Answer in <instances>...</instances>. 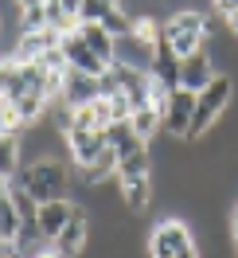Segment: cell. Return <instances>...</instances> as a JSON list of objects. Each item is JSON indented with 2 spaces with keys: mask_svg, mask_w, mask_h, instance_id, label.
<instances>
[{
  "mask_svg": "<svg viewBox=\"0 0 238 258\" xmlns=\"http://www.w3.org/2000/svg\"><path fill=\"white\" fill-rule=\"evenodd\" d=\"M110 8H113V4H106V0H82V4H78V24H98Z\"/></svg>",
  "mask_w": 238,
  "mask_h": 258,
  "instance_id": "cell-22",
  "label": "cell"
},
{
  "mask_svg": "<svg viewBox=\"0 0 238 258\" xmlns=\"http://www.w3.org/2000/svg\"><path fill=\"white\" fill-rule=\"evenodd\" d=\"M133 20H137V16H133V12H125V8L117 4V8H110V12L98 20V24H102L113 39H125V35H133Z\"/></svg>",
  "mask_w": 238,
  "mask_h": 258,
  "instance_id": "cell-20",
  "label": "cell"
},
{
  "mask_svg": "<svg viewBox=\"0 0 238 258\" xmlns=\"http://www.w3.org/2000/svg\"><path fill=\"white\" fill-rule=\"evenodd\" d=\"M121 208H125L129 215H141V211L152 208V176L125 180V184H121Z\"/></svg>",
  "mask_w": 238,
  "mask_h": 258,
  "instance_id": "cell-15",
  "label": "cell"
},
{
  "mask_svg": "<svg viewBox=\"0 0 238 258\" xmlns=\"http://www.w3.org/2000/svg\"><path fill=\"white\" fill-rule=\"evenodd\" d=\"M230 98H234V79H230V75H215V79L195 94V113H191L188 141H199L207 129L219 121L222 113H226V106H230Z\"/></svg>",
  "mask_w": 238,
  "mask_h": 258,
  "instance_id": "cell-3",
  "label": "cell"
},
{
  "mask_svg": "<svg viewBox=\"0 0 238 258\" xmlns=\"http://www.w3.org/2000/svg\"><path fill=\"white\" fill-rule=\"evenodd\" d=\"M8 184H12V188H24L35 204L70 200V168H66L63 157H43V161H35V164H24Z\"/></svg>",
  "mask_w": 238,
  "mask_h": 258,
  "instance_id": "cell-1",
  "label": "cell"
},
{
  "mask_svg": "<svg viewBox=\"0 0 238 258\" xmlns=\"http://www.w3.org/2000/svg\"><path fill=\"white\" fill-rule=\"evenodd\" d=\"M230 231H234V235H238V208L230 211Z\"/></svg>",
  "mask_w": 238,
  "mask_h": 258,
  "instance_id": "cell-29",
  "label": "cell"
},
{
  "mask_svg": "<svg viewBox=\"0 0 238 258\" xmlns=\"http://www.w3.org/2000/svg\"><path fill=\"white\" fill-rule=\"evenodd\" d=\"M211 8H215L219 16H230V12L238 8V0H211Z\"/></svg>",
  "mask_w": 238,
  "mask_h": 258,
  "instance_id": "cell-25",
  "label": "cell"
},
{
  "mask_svg": "<svg viewBox=\"0 0 238 258\" xmlns=\"http://www.w3.org/2000/svg\"><path fill=\"white\" fill-rule=\"evenodd\" d=\"M12 67H16V63H0V102H4V94H8V82H12Z\"/></svg>",
  "mask_w": 238,
  "mask_h": 258,
  "instance_id": "cell-24",
  "label": "cell"
},
{
  "mask_svg": "<svg viewBox=\"0 0 238 258\" xmlns=\"http://www.w3.org/2000/svg\"><path fill=\"white\" fill-rule=\"evenodd\" d=\"M35 258H59V254H55V246H51V242H47V246H43V250H39V254H35Z\"/></svg>",
  "mask_w": 238,
  "mask_h": 258,
  "instance_id": "cell-27",
  "label": "cell"
},
{
  "mask_svg": "<svg viewBox=\"0 0 238 258\" xmlns=\"http://www.w3.org/2000/svg\"><path fill=\"white\" fill-rule=\"evenodd\" d=\"M39 28H47L43 4H39V8H20V32H39Z\"/></svg>",
  "mask_w": 238,
  "mask_h": 258,
  "instance_id": "cell-23",
  "label": "cell"
},
{
  "mask_svg": "<svg viewBox=\"0 0 238 258\" xmlns=\"http://www.w3.org/2000/svg\"><path fill=\"white\" fill-rule=\"evenodd\" d=\"M148 258H203V250L191 239V227L176 215H164L148 231Z\"/></svg>",
  "mask_w": 238,
  "mask_h": 258,
  "instance_id": "cell-4",
  "label": "cell"
},
{
  "mask_svg": "<svg viewBox=\"0 0 238 258\" xmlns=\"http://www.w3.org/2000/svg\"><path fill=\"white\" fill-rule=\"evenodd\" d=\"M215 75H219V71H215V63H211V51L207 47L191 51L188 59H180V86H184V90H195V94H199Z\"/></svg>",
  "mask_w": 238,
  "mask_h": 258,
  "instance_id": "cell-12",
  "label": "cell"
},
{
  "mask_svg": "<svg viewBox=\"0 0 238 258\" xmlns=\"http://www.w3.org/2000/svg\"><path fill=\"white\" fill-rule=\"evenodd\" d=\"M148 75H152L156 82H164L168 90H176V86H180V55H176V51L168 47V39H164V35L156 39V51H152Z\"/></svg>",
  "mask_w": 238,
  "mask_h": 258,
  "instance_id": "cell-13",
  "label": "cell"
},
{
  "mask_svg": "<svg viewBox=\"0 0 238 258\" xmlns=\"http://www.w3.org/2000/svg\"><path fill=\"white\" fill-rule=\"evenodd\" d=\"M63 141H66V153H70V164L86 168L90 161H98L106 153V129H66Z\"/></svg>",
  "mask_w": 238,
  "mask_h": 258,
  "instance_id": "cell-7",
  "label": "cell"
},
{
  "mask_svg": "<svg viewBox=\"0 0 238 258\" xmlns=\"http://www.w3.org/2000/svg\"><path fill=\"white\" fill-rule=\"evenodd\" d=\"M106 4H113V8H117V4H121V0H106Z\"/></svg>",
  "mask_w": 238,
  "mask_h": 258,
  "instance_id": "cell-31",
  "label": "cell"
},
{
  "mask_svg": "<svg viewBox=\"0 0 238 258\" xmlns=\"http://www.w3.org/2000/svg\"><path fill=\"white\" fill-rule=\"evenodd\" d=\"M222 24H226V32H230V35L238 39V8L230 12V16H222Z\"/></svg>",
  "mask_w": 238,
  "mask_h": 258,
  "instance_id": "cell-26",
  "label": "cell"
},
{
  "mask_svg": "<svg viewBox=\"0 0 238 258\" xmlns=\"http://www.w3.org/2000/svg\"><path fill=\"white\" fill-rule=\"evenodd\" d=\"M152 176V149L141 145L133 149V153H125L121 161H117V184H125V180H144Z\"/></svg>",
  "mask_w": 238,
  "mask_h": 258,
  "instance_id": "cell-14",
  "label": "cell"
},
{
  "mask_svg": "<svg viewBox=\"0 0 238 258\" xmlns=\"http://www.w3.org/2000/svg\"><path fill=\"white\" fill-rule=\"evenodd\" d=\"M106 145H110L113 153H117V161H121L125 153H133V149H141L144 141L137 137V133H133V125H129V121H113V125L106 129Z\"/></svg>",
  "mask_w": 238,
  "mask_h": 258,
  "instance_id": "cell-18",
  "label": "cell"
},
{
  "mask_svg": "<svg viewBox=\"0 0 238 258\" xmlns=\"http://www.w3.org/2000/svg\"><path fill=\"white\" fill-rule=\"evenodd\" d=\"M8 192H12V184H8V180H0V204L8 200Z\"/></svg>",
  "mask_w": 238,
  "mask_h": 258,
  "instance_id": "cell-28",
  "label": "cell"
},
{
  "mask_svg": "<svg viewBox=\"0 0 238 258\" xmlns=\"http://www.w3.org/2000/svg\"><path fill=\"white\" fill-rule=\"evenodd\" d=\"M74 211H78V204H74V200H47V204H39V208H35L39 235H43L47 242H55V239H59V231L74 219Z\"/></svg>",
  "mask_w": 238,
  "mask_h": 258,
  "instance_id": "cell-10",
  "label": "cell"
},
{
  "mask_svg": "<svg viewBox=\"0 0 238 258\" xmlns=\"http://www.w3.org/2000/svg\"><path fill=\"white\" fill-rule=\"evenodd\" d=\"M16 172H20V137L0 133V176L12 180Z\"/></svg>",
  "mask_w": 238,
  "mask_h": 258,
  "instance_id": "cell-19",
  "label": "cell"
},
{
  "mask_svg": "<svg viewBox=\"0 0 238 258\" xmlns=\"http://www.w3.org/2000/svg\"><path fill=\"white\" fill-rule=\"evenodd\" d=\"M20 223H24V219H20L16 204H12V196H8V200L0 204V242H4V246H12V242H16Z\"/></svg>",
  "mask_w": 238,
  "mask_h": 258,
  "instance_id": "cell-21",
  "label": "cell"
},
{
  "mask_svg": "<svg viewBox=\"0 0 238 258\" xmlns=\"http://www.w3.org/2000/svg\"><path fill=\"white\" fill-rule=\"evenodd\" d=\"M43 0H20V8H39Z\"/></svg>",
  "mask_w": 238,
  "mask_h": 258,
  "instance_id": "cell-30",
  "label": "cell"
},
{
  "mask_svg": "<svg viewBox=\"0 0 238 258\" xmlns=\"http://www.w3.org/2000/svg\"><path fill=\"white\" fill-rule=\"evenodd\" d=\"M86 242H90V211H74V219L59 231V239L51 242L55 246V254L59 258H82V250H86Z\"/></svg>",
  "mask_w": 238,
  "mask_h": 258,
  "instance_id": "cell-9",
  "label": "cell"
},
{
  "mask_svg": "<svg viewBox=\"0 0 238 258\" xmlns=\"http://www.w3.org/2000/svg\"><path fill=\"white\" fill-rule=\"evenodd\" d=\"M129 125H133V133L141 137L144 145H152L160 137V129H164V121H160V110L156 106H144V110H133L129 113Z\"/></svg>",
  "mask_w": 238,
  "mask_h": 258,
  "instance_id": "cell-17",
  "label": "cell"
},
{
  "mask_svg": "<svg viewBox=\"0 0 238 258\" xmlns=\"http://www.w3.org/2000/svg\"><path fill=\"white\" fill-rule=\"evenodd\" d=\"M78 35H82V43L94 51L102 63H113V51H117V39H113L102 24H78Z\"/></svg>",
  "mask_w": 238,
  "mask_h": 258,
  "instance_id": "cell-16",
  "label": "cell"
},
{
  "mask_svg": "<svg viewBox=\"0 0 238 258\" xmlns=\"http://www.w3.org/2000/svg\"><path fill=\"white\" fill-rule=\"evenodd\" d=\"M98 98H102V86H98L94 75H82V71H70V67H66L59 102H66L70 110H78V106H90V102H98Z\"/></svg>",
  "mask_w": 238,
  "mask_h": 258,
  "instance_id": "cell-11",
  "label": "cell"
},
{
  "mask_svg": "<svg viewBox=\"0 0 238 258\" xmlns=\"http://www.w3.org/2000/svg\"><path fill=\"white\" fill-rule=\"evenodd\" d=\"M59 51H63V59L70 71H82V75H94V79H102L106 71H110V63H102L94 51L82 43L78 28H70V32H63V39H59Z\"/></svg>",
  "mask_w": 238,
  "mask_h": 258,
  "instance_id": "cell-6",
  "label": "cell"
},
{
  "mask_svg": "<svg viewBox=\"0 0 238 258\" xmlns=\"http://www.w3.org/2000/svg\"><path fill=\"white\" fill-rule=\"evenodd\" d=\"M207 20H211L207 8H176V12H168V20L160 24V35L168 39V47H172L180 59H188L191 51H199L207 43Z\"/></svg>",
  "mask_w": 238,
  "mask_h": 258,
  "instance_id": "cell-2",
  "label": "cell"
},
{
  "mask_svg": "<svg viewBox=\"0 0 238 258\" xmlns=\"http://www.w3.org/2000/svg\"><path fill=\"white\" fill-rule=\"evenodd\" d=\"M191 113H195V90H184V86H176L172 94H168V106L160 113V121H164V137H188L191 129Z\"/></svg>",
  "mask_w": 238,
  "mask_h": 258,
  "instance_id": "cell-5",
  "label": "cell"
},
{
  "mask_svg": "<svg viewBox=\"0 0 238 258\" xmlns=\"http://www.w3.org/2000/svg\"><path fill=\"white\" fill-rule=\"evenodd\" d=\"M59 39L63 32H55V28H39V32H20L16 39V51H12V63H39L47 51L59 47Z\"/></svg>",
  "mask_w": 238,
  "mask_h": 258,
  "instance_id": "cell-8",
  "label": "cell"
}]
</instances>
